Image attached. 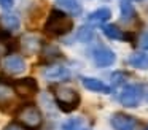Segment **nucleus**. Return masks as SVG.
Returning a JSON list of instances; mask_svg holds the SVG:
<instances>
[{
	"label": "nucleus",
	"instance_id": "1",
	"mask_svg": "<svg viewBox=\"0 0 148 130\" xmlns=\"http://www.w3.org/2000/svg\"><path fill=\"white\" fill-rule=\"evenodd\" d=\"M43 29H45V33L49 37H62V35H67L73 29V19L67 16L64 11L53 10Z\"/></svg>",
	"mask_w": 148,
	"mask_h": 130
},
{
	"label": "nucleus",
	"instance_id": "2",
	"mask_svg": "<svg viewBox=\"0 0 148 130\" xmlns=\"http://www.w3.org/2000/svg\"><path fill=\"white\" fill-rule=\"evenodd\" d=\"M54 98L58 106L61 108L64 113H70V111L77 110L80 105V94L75 89L67 87V86H59L54 89Z\"/></svg>",
	"mask_w": 148,
	"mask_h": 130
},
{
	"label": "nucleus",
	"instance_id": "3",
	"mask_svg": "<svg viewBox=\"0 0 148 130\" xmlns=\"http://www.w3.org/2000/svg\"><path fill=\"white\" fill-rule=\"evenodd\" d=\"M18 120L21 122V125H24L26 129L30 130H37L42 127L43 124V116L40 113V110L35 105L29 103V105H23L16 113Z\"/></svg>",
	"mask_w": 148,
	"mask_h": 130
},
{
	"label": "nucleus",
	"instance_id": "4",
	"mask_svg": "<svg viewBox=\"0 0 148 130\" xmlns=\"http://www.w3.org/2000/svg\"><path fill=\"white\" fill-rule=\"evenodd\" d=\"M11 87L16 92V95L23 98H34L38 92V82L35 78H23V79H16V81L11 82Z\"/></svg>",
	"mask_w": 148,
	"mask_h": 130
},
{
	"label": "nucleus",
	"instance_id": "5",
	"mask_svg": "<svg viewBox=\"0 0 148 130\" xmlns=\"http://www.w3.org/2000/svg\"><path fill=\"white\" fill-rule=\"evenodd\" d=\"M142 100V89L138 86H126L119 94V101L126 108H135Z\"/></svg>",
	"mask_w": 148,
	"mask_h": 130
},
{
	"label": "nucleus",
	"instance_id": "6",
	"mask_svg": "<svg viewBox=\"0 0 148 130\" xmlns=\"http://www.w3.org/2000/svg\"><path fill=\"white\" fill-rule=\"evenodd\" d=\"M92 59L97 67H108L115 62V52L105 46H99L92 51Z\"/></svg>",
	"mask_w": 148,
	"mask_h": 130
},
{
	"label": "nucleus",
	"instance_id": "7",
	"mask_svg": "<svg viewBox=\"0 0 148 130\" xmlns=\"http://www.w3.org/2000/svg\"><path fill=\"white\" fill-rule=\"evenodd\" d=\"M110 122H112V127L115 130H135V125H137L134 117L127 116L124 113H115Z\"/></svg>",
	"mask_w": 148,
	"mask_h": 130
},
{
	"label": "nucleus",
	"instance_id": "8",
	"mask_svg": "<svg viewBox=\"0 0 148 130\" xmlns=\"http://www.w3.org/2000/svg\"><path fill=\"white\" fill-rule=\"evenodd\" d=\"M3 68L10 75H19L26 70V62L21 56H8L3 62Z\"/></svg>",
	"mask_w": 148,
	"mask_h": 130
},
{
	"label": "nucleus",
	"instance_id": "9",
	"mask_svg": "<svg viewBox=\"0 0 148 130\" xmlns=\"http://www.w3.org/2000/svg\"><path fill=\"white\" fill-rule=\"evenodd\" d=\"M43 76L46 79H51V81H61V79H67L69 78V70L65 67L61 65H51V67H46L43 70Z\"/></svg>",
	"mask_w": 148,
	"mask_h": 130
},
{
	"label": "nucleus",
	"instance_id": "10",
	"mask_svg": "<svg viewBox=\"0 0 148 130\" xmlns=\"http://www.w3.org/2000/svg\"><path fill=\"white\" fill-rule=\"evenodd\" d=\"M81 82L86 89L92 92H102V94H110V87L102 82L100 79H96V78H81Z\"/></svg>",
	"mask_w": 148,
	"mask_h": 130
},
{
	"label": "nucleus",
	"instance_id": "11",
	"mask_svg": "<svg viewBox=\"0 0 148 130\" xmlns=\"http://www.w3.org/2000/svg\"><path fill=\"white\" fill-rule=\"evenodd\" d=\"M102 30H103V33H105L108 38H112V40H129V38H131V35L126 33V32H123L121 29H119L118 25H115V24L103 25Z\"/></svg>",
	"mask_w": 148,
	"mask_h": 130
},
{
	"label": "nucleus",
	"instance_id": "12",
	"mask_svg": "<svg viewBox=\"0 0 148 130\" xmlns=\"http://www.w3.org/2000/svg\"><path fill=\"white\" fill-rule=\"evenodd\" d=\"M59 6L64 10L65 13L72 16H80L81 14V5L78 3V0H56Z\"/></svg>",
	"mask_w": 148,
	"mask_h": 130
},
{
	"label": "nucleus",
	"instance_id": "13",
	"mask_svg": "<svg viewBox=\"0 0 148 130\" xmlns=\"http://www.w3.org/2000/svg\"><path fill=\"white\" fill-rule=\"evenodd\" d=\"M23 49L26 54H29V56H32V54L38 52L40 49V40L35 37H32V35H27V37L23 38Z\"/></svg>",
	"mask_w": 148,
	"mask_h": 130
},
{
	"label": "nucleus",
	"instance_id": "14",
	"mask_svg": "<svg viewBox=\"0 0 148 130\" xmlns=\"http://www.w3.org/2000/svg\"><path fill=\"white\" fill-rule=\"evenodd\" d=\"M110 16H112V13H110L108 8H99L88 16V21H89L91 24H103L105 21L110 19Z\"/></svg>",
	"mask_w": 148,
	"mask_h": 130
},
{
	"label": "nucleus",
	"instance_id": "15",
	"mask_svg": "<svg viewBox=\"0 0 148 130\" xmlns=\"http://www.w3.org/2000/svg\"><path fill=\"white\" fill-rule=\"evenodd\" d=\"M129 63L135 68H140V70H147L148 68V54L145 52H137V54H132L129 57Z\"/></svg>",
	"mask_w": 148,
	"mask_h": 130
},
{
	"label": "nucleus",
	"instance_id": "16",
	"mask_svg": "<svg viewBox=\"0 0 148 130\" xmlns=\"http://www.w3.org/2000/svg\"><path fill=\"white\" fill-rule=\"evenodd\" d=\"M121 16H123V21L124 22H131V21H135L137 19V14L134 11V6L131 5L129 2H123L121 3Z\"/></svg>",
	"mask_w": 148,
	"mask_h": 130
},
{
	"label": "nucleus",
	"instance_id": "17",
	"mask_svg": "<svg viewBox=\"0 0 148 130\" xmlns=\"http://www.w3.org/2000/svg\"><path fill=\"white\" fill-rule=\"evenodd\" d=\"M2 22H3L5 27L10 29V30H18V29H19V25H21L19 18H18L16 14H3Z\"/></svg>",
	"mask_w": 148,
	"mask_h": 130
},
{
	"label": "nucleus",
	"instance_id": "18",
	"mask_svg": "<svg viewBox=\"0 0 148 130\" xmlns=\"http://www.w3.org/2000/svg\"><path fill=\"white\" fill-rule=\"evenodd\" d=\"M8 51H10V46L7 43V37L5 35H0V56L8 54Z\"/></svg>",
	"mask_w": 148,
	"mask_h": 130
},
{
	"label": "nucleus",
	"instance_id": "19",
	"mask_svg": "<svg viewBox=\"0 0 148 130\" xmlns=\"http://www.w3.org/2000/svg\"><path fill=\"white\" fill-rule=\"evenodd\" d=\"M65 130H88V129H83L81 120L77 119V120H70L69 124H65Z\"/></svg>",
	"mask_w": 148,
	"mask_h": 130
},
{
	"label": "nucleus",
	"instance_id": "20",
	"mask_svg": "<svg viewBox=\"0 0 148 130\" xmlns=\"http://www.w3.org/2000/svg\"><path fill=\"white\" fill-rule=\"evenodd\" d=\"M91 29L89 27H81V30H80V33H78V38L80 40H88V38L91 37Z\"/></svg>",
	"mask_w": 148,
	"mask_h": 130
},
{
	"label": "nucleus",
	"instance_id": "21",
	"mask_svg": "<svg viewBox=\"0 0 148 130\" xmlns=\"http://www.w3.org/2000/svg\"><path fill=\"white\" fill-rule=\"evenodd\" d=\"M3 130H27V129L24 125H21V124H18V122H11V124H8Z\"/></svg>",
	"mask_w": 148,
	"mask_h": 130
},
{
	"label": "nucleus",
	"instance_id": "22",
	"mask_svg": "<svg viewBox=\"0 0 148 130\" xmlns=\"http://www.w3.org/2000/svg\"><path fill=\"white\" fill-rule=\"evenodd\" d=\"M0 6L3 10H11L13 8V0H0Z\"/></svg>",
	"mask_w": 148,
	"mask_h": 130
},
{
	"label": "nucleus",
	"instance_id": "23",
	"mask_svg": "<svg viewBox=\"0 0 148 130\" xmlns=\"http://www.w3.org/2000/svg\"><path fill=\"white\" fill-rule=\"evenodd\" d=\"M138 44H140V48L147 49V48H148V33L142 35V37H140V43H138Z\"/></svg>",
	"mask_w": 148,
	"mask_h": 130
},
{
	"label": "nucleus",
	"instance_id": "24",
	"mask_svg": "<svg viewBox=\"0 0 148 130\" xmlns=\"http://www.w3.org/2000/svg\"><path fill=\"white\" fill-rule=\"evenodd\" d=\"M147 130H148V129H147Z\"/></svg>",
	"mask_w": 148,
	"mask_h": 130
}]
</instances>
